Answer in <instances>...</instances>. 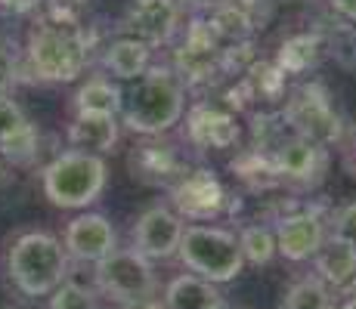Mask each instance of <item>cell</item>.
<instances>
[{"label":"cell","instance_id":"4","mask_svg":"<svg viewBox=\"0 0 356 309\" xmlns=\"http://www.w3.org/2000/svg\"><path fill=\"white\" fill-rule=\"evenodd\" d=\"M177 257L193 276L214 281V285H227L245 269L236 232L223 229V226H208V223L186 226L180 247H177Z\"/></svg>","mask_w":356,"mask_h":309},{"label":"cell","instance_id":"26","mask_svg":"<svg viewBox=\"0 0 356 309\" xmlns=\"http://www.w3.org/2000/svg\"><path fill=\"white\" fill-rule=\"evenodd\" d=\"M74 108L81 115H118L121 112V87L106 78H90L74 93Z\"/></svg>","mask_w":356,"mask_h":309},{"label":"cell","instance_id":"19","mask_svg":"<svg viewBox=\"0 0 356 309\" xmlns=\"http://www.w3.org/2000/svg\"><path fill=\"white\" fill-rule=\"evenodd\" d=\"M316 278L328 287H347L356 281V247L328 235L325 244L316 251Z\"/></svg>","mask_w":356,"mask_h":309},{"label":"cell","instance_id":"36","mask_svg":"<svg viewBox=\"0 0 356 309\" xmlns=\"http://www.w3.org/2000/svg\"><path fill=\"white\" fill-rule=\"evenodd\" d=\"M341 142H344V167H347V174L356 180V121L344 130V140Z\"/></svg>","mask_w":356,"mask_h":309},{"label":"cell","instance_id":"39","mask_svg":"<svg viewBox=\"0 0 356 309\" xmlns=\"http://www.w3.org/2000/svg\"><path fill=\"white\" fill-rule=\"evenodd\" d=\"M40 3H44V0H3V6L10 12H31V10H38Z\"/></svg>","mask_w":356,"mask_h":309},{"label":"cell","instance_id":"7","mask_svg":"<svg viewBox=\"0 0 356 309\" xmlns=\"http://www.w3.org/2000/svg\"><path fill=\"white\" fill-rule=\"evenodd\" d=\"M93 272H97V291L118 306L149 300L155 291L152 263L134 247H115L106 260L93 263Z\"/></svg>","mask_w":356,"mask_h":309},{"label":"cell","instance_id":"2","mask_svg":"<svg viewBox=\"0 0 356 309\" xmlns=\"http://www.w3.org/2000/svg\"><path fill=\"white\" fill-rule=\"evenodd\" d=\"M87 59H90V40L84 25L50 6L29 34V62L34 78L65 84L84 74Z\"/></svg>","mask_w":356,"mask_h":309},{"label":"cell","instance_id":"22","mask_svg":"<svg viewBox=\"0 0 356 309\" xmlns=\"http://www.w3.org/2000/svg\"><path fill=\"white\" fill-rule=\"evenodd\" d=\"M229 167H232V174H236V180L251 192H270V189H276V185H282L270 152L242 149V152L232 158Z\"/></svg>","mask_w":356,"mask_h":309},{"label":"cell","instance_id":"30","mask_svg":"<svg viewBox=\"0 0 356 309\" xmlns=\"http://www.w3.org/2000/svg\"><path fill=\"white\" fill-rule=\"evenodd\" d=\"M38 155V130L34 124H25L16 133H10L6 140H0V158L13 164H25Z\"/></svg>","mask_w":356,"mask_h":309},{"label":"cell","instance_id":"23","mask_svg":"<svg viewBox=\"0 0 356 309\" xmlns=\"http://www.w3.org/2000/svg\"><path fill=\"white\" fill-rule=\"evenodd\" d=\"M202 16H204L208 28L214 31V37L220 40L223 47L245 44V40H251V34H254V25H251V19L245 16V12L238 10L232 0H220V3L211 6V10L202 12Z\"/></svg>","mask_w":356,"mask_h":309},{"label":"cell","instance_id":"38","mask_svg":"<svg viewBox=\"0 0 356 309\" xmlns=\"http://www.w3.org/2000/svg\"><path fill=\"white\" fill-rule=\"evenodd\" d=\"M328 6H332V12H338L341 19L356 22V0H328Z\"/></svg>","mask_w":356,"mask_h":309},{"label":"cell","instance_id":"35","mask_svg":"<svg viewBox=\"0 0 356 309\" xmlns=\"http://www.w3.org/2000/svg\"><path fill=\"white\" fill-rule=\"evenodd\" d=\"M19 78V68H16V59L6 47H0V93H6Z\"/></svg>","mask_w":356,"mask_h":309},{"label":"cell","instance_id":"6","mask_svg":"<svg viewBox=\"0 0 356 309\" xmlns=\"http://www.w3.org/2000/svg\"><path fill=\"white\" fill-rule=\"evenodd\" d=\"M282 106V124L294 136L316 142V146H338L344 140V124H341L338 112L332 106V93L323 81H310L300 84L294 93L285 96Z\"/></svg>","mask_w":356,"mask_h":309},{"label":"cell","instance_id":"34","mask_svg":"<svg viewBox=\"0 0 356 309\" xmlns=\"http://www.w3.org/2000/svg\"><path fill=\"white\" fill-rule=\"evenodd\" d=\"M232 3H236L238 10H242L245 16L251 19L254 31L266 28V22L273 19V0H232Z\"/></svg>","mask_w":356,"mask_h":309},{"label":"cell","instance_id":"5","mask_svg":"<svg viewBox=\"0 0 356 309\" xmlns=\"http://www.w3.org/2000/svg\"><path fill=\"white\" fill-rule=\"evenodd\" d=\"M106 189V161L90 152H63L44 167V195L56 208L78 210L93 204Z\"/></svg>","mask_w":356,"mask_h":309},{"label":"cell","instance_id":"28","mask_svg":"<svg viewBox=\"0 0 356 309\" xmlns=\"http://www.w3.org/2000/svg\"><path fill=\"white\" fill-rule=\"evenodd\" d=\"M285 309H332V291L325 281L313 278H300L285 291Z\"/></svg>","mask_w":356,"mask_h":309},{"label":"cell","instance_id":"29","mask_svg":"<svg viewBox=\"0 0 356 309\" xmlns=\"http://www.w3.org/2000/svg\"><path fill=\"white\" fill-rule=\"evenodd\" d=\"M285 140V124L282 115L276 112H254L251 115V142L257 152H273L279 142Z\"/></svg>","mask_w":356,"mask_h":309},{"label":"cell","instance_id":"13","mask_svg":"<svg viewBox=\"0 0 356 309\" xmlns=\"http://www.w3.org/2000/svg\"><path fill=\"white\" fill-rule=\"evenodd\" d=\"M273 235H276V253H282L291 263H304L313 260L316 251L325 244V219L316 210H291V214L276 217L273 223Z\"/></svg>","mask_w":356,"mask_h":309},{"label":"cell","instance_id":"33","mask_svg":"<svg viewBox=\"0 0 356 309\" xmlns=\"http://www.w3.org/2000/svg\"><path fill=\"white\" fill-rule=\"evenodd\" d=\"M332 235L341 238V242L353 244L356 247V201L344 204V208L334 214V223H332Z\"/></svg>","mask_w":356,"mask_h":309},{"label":"cell","instance_id":"25","mask_svg":"<svg viewBox=\"0 0 356 309\" xmlns=\"http://www.w3.org/2000/svg\"><path fill=\"white\" fill-rule=\"evenodd\" d=\"M325 37V56L347 74H356V22L332 19L328 25L316 28Z\"/></svg>","mask_w":356,"mask_h":309},{"label":"cell","instance_id":"16","mask_svg":"<svg viewBox=\"0 0 356 309\" xmlns=\"http://www.w3.org/2000/svg\"><path fill=\"white\" fill-rule=\"evenodd\" d=\"M63 247L68 257H74L78 263L93 266L118 247V235H115V226L102 214H81L68 223Z\"/></svg>","mask_w":356,"mask_h":309},{"label":"cell","instance_id":"11","mask_svg":"<svg viewBox=\"0 0 356 309\" xmlns=\"http://www.w3.org/2000/svg\"><path fill=\"white\" fill-rule=\"evenodd\" d=\"M273 164L282 185H294V189H316L325 180L328 170V152L316 142L304 140V136L289 133L276 149H273Z\"/></svg>","mask_w":356,"mask_h":309},{"label":"cell","instance_id":"17","mask_svg":"<svg viewBox=\"0 0 356 309\" xmlns=\"http://www.w3.org/2000/svg\"><path fill=\"white\" fill-rule=\"evenodd\" d=\"M68 142L78 152L108 155L118 142V115H74L68 124Z\"/></svg>","mask_w":356,"mask_h":309},{"label":"cell","instance_id":"14","mask_svg":"<svg viewBox=\"0 0 356 309\" xmlns=\"http://www.w3.org/2000/svg\"><path fill=\"white\" fill-rule=\"evenodd\" d=\"M180 19L183 6L177 0H134L121 28H124L127 37L143 40L155 50V47H164L174 40V34L180 31Z\"/></svg>","mask_w":356,"mask_h":309},{"label":"cell","instance_id":"42","mask_svg":"<svg viewBox=\"0 0 356 309\" xmlns=\"http://www.w3.org/2000/svg\"><path fill=\"white\" fill-rule=\"evenodd\" d=\"M217 309H229V306H227V300H223V303H220V306H217Z\"/></svg>","mask_w":356,"mask_h":309},{"label":"cell","instance_id":"10","mask_svg":"<svg viewBox=\"0 0 356 309\" xmlns=\"http://www.w3.org/2000/svg\"><path fill=\"white\" fill-rule=\"evenodd\" d=\"M232 204L229 192L223 189V183L214 176V170L198 167L189 170L180 183L170 189V208L177 210L180 219L189 223H211L217 219Z\"/></svg>","mask_w":356,"mask_h":309},{"label":"cell","instance_id":"3","mask_svg":"<svg viewBox=\"0 0 356 309\" xmlns=\"http://www.w3.org/2000/svg\"><path fill=\"white\" fill-rule=\"evenodd\" d=\"M6 269L25 297H47L68 276V253L59 238L47 232H25L13 242Z\"/></svg>","mask_w":356,"mask_h":309},{"label":"cell","instance_id":"20","mask_svg":"<svg viewBox=\"0 0 356 309\" xmlns=\"http://www.w3.org/2000/svg\"><path fill=\"white\" fill-rule=\"evenodd\" d=\"M223 303V294L214 281H204L186 272L168 281L164 287V309H217Z\"/></svg>","mask_w":356,"mask_h":309},{"label":"cell","instance_id":"27","mask_svg":"<svg viewBox=\"0 0 356 309\" xmlns=\"http://www.w3.org/2000/svg\"><path fill=\"white\" fill-rule=\"evenodd\" d=\"M236 238H238L242 260L248 266H266L273 257H276V235H273V226L251 223V226H245Z\"/></svg>","mask_w":356,"mask_h":309},{"label":"cell","instance_id":"8","mask_svg":"<svg viewBox=\"0 0 356 309\" xmlns=\"http://www.w3.org/2000/svg\"><path fill=\"white\" fill-rule=\"evenodd\" d=\"M127 170L136 183L149 189H174L189 174V158L177 142L161 136H143L127 155Z\"/></svg>","mask_w":356,"mask_h":309},{"label":"cell","instance_id":"1","mask_svg":"<svg viewBox=\"0 0 356 309\" xmlns=\"http://www.w3.org/2000/svg\"><path fill=\"white\" fill-rule=\"evenodd\" d=\"M186 112V87L174 68L149 65L134 78L130 90H121V124L130 133L161 136L170 133Z\"/></svg>","mask_w":356,"mask_h":309},{"label":"cell","instance_id":"18","mask_svg":"<svg viewBox=\"0 0 356 309\" xmlns=\"http://www.w3.org/2000/svg\"><path fill=\"white\" fill-rule=\"evenodd\" d=\"M323 59H325V37L319 31H300L282 40L273 62L285 74H307V72H316L323 65Z\"/></svg>","mask_w":356,"mask_h":309},{"label":"cell","instance_id":"21","mask_svg":"<svg viewBox=\"0 0 356 309\" xmlns=\"http://www.w3.org/2000/svg\"><path fill=\"white\" fill-rule=\"evenodd\" d=\"M102 65H106L118 81H134L152 65V47L136 40V37L121 34V37H115L112 44L106 47Z\"/></svg>","mask_w":356,"mask_h":309},{"label":"cell","instance_id":"32","mask_svg":"<svg viewBox=\"0 0 356 309\" xmlns=\"http://www.w3.org/2000/svg\"><path fill=\"white\" fill-rule=\"evenodd\" d=\"M29 118L22 115V108L10 99L6 93H0V140H6L10 133H16L19 127H25Z\"/></svg>","mask_w":356,"mask_h":309},{"label":"cell","instance_id":"15","mask_svg":"<svg viewBox=\"0 0 356 309\" xmlns=\"http://www.w3.org/2000/svg\"><path fill=\"white\" fill-rule=\"evenodd\" d=\"M183 223L174 208L168 204H152L140 214L134 226V251H140L146 260H168L177 253L183 238Z\"/></svg>","mask_w":356,"mask_h":309},{"label":"cell","instance_id":"31","mask_svg":"<svg viewBox=\"0 0 356 309\" xmlns=\"http://www.w3.org/2000/svg\"><path fill=\"white\" fill-rule=\"evenodd\" d=\"M47 297H50V309H99L97 291L78 285V281H68V278L53 294H47Z\"/></svg>","mask_w":356,"mask_h":309},{"label":"cell","instance_id":"24","mask_svg":"<svg viewBox=\"0 0 356 309\" xmlns=\"http://www.w3.org/2000/svg\"><path fill=\"white\" fill-rule=\"evenodd\" d=\"M242 84H245V90H248L251 102H282L289 74H285L276 62L257 59L254 65L242 74Z\"/></svg>","mask_w":356,"mask_h":309},{"label":"cell","instance_id":"12","mask_svg":"<svg viewBox=\"0 0 356 309\" xmlns=\"http://www.w3.org/2000/svg\"><path fill=\"white\" fill-rule=\"evenodd\" d=\"M242 140L236 112H229L220 102H195L186 112V142L198 152H223L236 149Z\"/></svg>","mask_w":356,"mask_h":309},{"label":"cell","instance_id":"41","mask_svg":"<svg viewBox=\"0 0 356 309\" xmlns=\"http://www.w3.org/2000/svg\"><path fill=\"white\" fill-rule=\"evenodd\" d=\"M338 309H356V297H353V300H347V303H341Z\"/></svg>","mask_w":356,"mask_h":309},{"label":"cell","instance_id":"9","mask_svg":"<svg viewBox=\"0 0 356 309\" xmlns=\"http://www.w3.org/2000/svg\"><path fill=\"white\" fill-rule=\"evenodd\" d=\"M220 56H223V44L208 28L204 16H195L186 25V37L174 53V72L183 81V87L211 84L214 78L223 74Z\"/></svg>","mask_w":356,"mask_h":309},{"label":"cell","instance_id":"37","mask_svg":"<svg viewBox=\"0 0 356 309\" xmlns=\"http://www.w3.org/2000/svg\"><path fill=\"white\" fill-rule=\"evenodd\" d=\"M53 10H59V12H65V16H74L78 19V12H84L87 6H90V0H53Z\"/></svg>","mask_w":356,"mask_h":309},{"label":"cell","instance_id":"40","mask_svg":"<svg viewBox=\"0 0 356 309\" xmlns=\"http://www.w3.org/2000/svg\"><path fill=\"white\" fill-rule=\"evenodd\" d=\"M180 6H189V10H195V12H208L211 6H217L220 0H177Z\"/></svg>","mask_w":356,"mask_h":309}]
</instances>
